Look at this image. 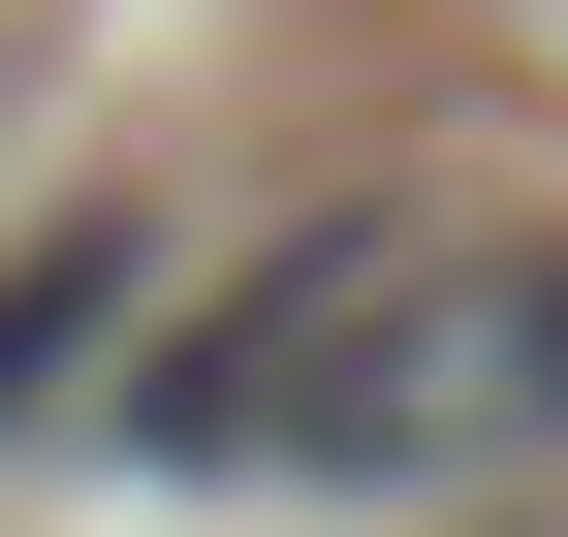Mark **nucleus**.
Returning a JSON list of instances; mask_svg holds the SVG:
<instances>
[{
	"label": "nucleus",
	"instance_id": "1",
	"mask_svg": "<svg viewBox=\"0 0 568 537\" xmlns=\"http://www.w3.org/2000/svg\"><path fill=\"white\" fill-rule=\"evenodd\" d=\"M410 190H316V222L253 253L222 316H190L159 379H126V443H159V475H347V379H379V316H410Z\"/></svg>",
	"mask_w": 568,
	"mask_h": 537
},
{
	"label": "nucleus",
	"instance_id": "2",
	"mask_svg": "<svg viewBox=\"0 0 568 537\" xmlns=\"http://www.w3.org/2000/svg\"><path fill=\"white\" fill-rule=\"evenodd\" d=\"M568 443V222H443L347 379V475H537Z\"/></svg>",
	"mask_w": 568,
	"mask_h": 537
},
{
	"label": "nucleus",
	"instance_id": "3",
	"mask_svg": "<svg viewBox=\"0 0 568 537\" xmlns=\"http://www.w3.org/2000/svg\"><path fill=\"white\" fill-rule=\"evenodd\" d=\"M126 316H159V222H126V190L0 253V443H63V412H95V348H126Z\"/></svg>",
	"mask_w": 568,
	"mask_h": 537
}]
</instances>
